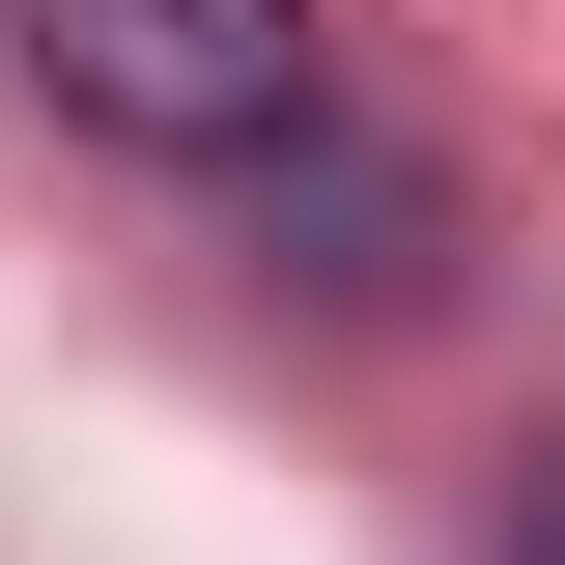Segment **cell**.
Masks as SVG:
<instances>
[{
  "instance_id": "cell-2",
  "label": "cell",
  "mask_w": 565,
  "mask_h": 565,
  "mask_svg": "<svg viewBox=\"0 0 565 565\" xmlns=\"http://www.w3.org/2000/svg\"><path fill=\"white\" fill-rule=\"evenodd\" d=\"M424 255H452V199H424L396 141L311 114V141L255 170V282H311V311H424Z\"/></svg>"
},
{
  "instance_id": "cell-3",
  "label": "cell",
  "mask_w": 565,
  "mask_h": 565,
  "mask_svg": "<svg viewBox=\"0 0 565 565\" xmlns=\"http://www.w3.org/2000/svg\"><path fill=\"white\" fill-rule=\"evenodd\" d=\"M481 565H565V452H537V481H509V509H481Z\"/></svg>"
},
{
  "instance_id": "cell-1",
  "label": "cell",
  "mask_w": 565,
  "mask_h": 565,
  "mask_svg": "<svg viewBox=\"0 0 565 565\" xmlns=\"http://www.w3.org/2000/svg\"><path fill=\"white\" fill-rule=\"evenodd\" d=\"M0 57L57 85L85 141H141V170H282V141L340 114L311 0H0Z\"/></svg>"
}]
</instances>
